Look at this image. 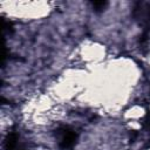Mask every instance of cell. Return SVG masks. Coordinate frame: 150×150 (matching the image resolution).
I'll list each match as a JSON object with an SVG mask.
<instances>
[]
</instances>
